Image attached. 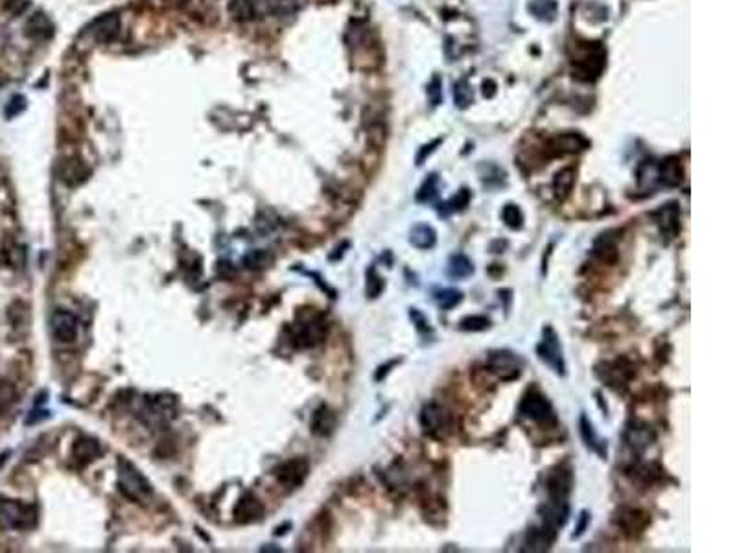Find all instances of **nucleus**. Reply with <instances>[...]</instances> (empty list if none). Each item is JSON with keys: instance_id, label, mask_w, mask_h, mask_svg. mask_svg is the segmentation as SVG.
<instances>
[{"instance_id": "nucleus-8", "label": "nucleus", "mask_w": 737, "mask_h": 553, "mask_svg": "<svg viewBox=\"0 0 737 553\" xmlns=\"http://www.w3.org/2000/svg\"><path fill=\"white\" fill-rule=\"evenodd\" d=\"M614 524H616L618 528L623 529V533L634 537V535L643 533V531L647 529V526L651 524V517H649V513H645V511H642V509L638 507L621 505V507L616 509V513H614Z\"/></svg>"}, {"instance_id": "nucleus-24", "label": "nucleus", "mask_w": 737, "mask_h": 553, "mask_svg": "<svg viewBox=\"0 0 737 553\" xmlns=\"http://www.w3.org/2000/svg\"><path fill=\"white\" fill-rule=\"evenodd\" d=\"M575 185V168L574 166H564L555 173L553 178V194L559 201H564L572 194V188Z\"/></svg>"}, {"instance_id": "nucleus-32", "label": "nucleus", "mask_w": 737, "mask_h": 553, "mask_svg": "<svg viewBox=\"0 0 737 553\" xmlns=\"http://www.w3.org/2000/svg\"><path fill=\"white\" fill-rule=\"evenodd\" d=\"M529 10L536 19L553 20L557 15V2L555 0H533L529 4Z\"/></svg>"}, {"instance_id": "nucleus-16", "label": "nucleus", "mask_w": 737, "mask_h": 553, "mask_svg": "<svg viewBox=\"0 0 737 553\" xmlns=\"http://www.w3.org/2000/svg\"><path fill=\"white\" fill-rule=\"evenodd\" d=\"M555 538H557V529L549 528L542 524L540 528L529 529V533L525 537L524 552H548L553 546Z\"/></svg>"}, {"instance_id": "nucleus-6", "label": "nucleus", "mask_w": 737, "mask_h": 553, "mask_svg": "<svg viewBox=\"0 0 737 553\" xmlns=\"http://www.w3.org/2000/svg\"><path fill=\"white\" fill-rule=\"evenodd\" d=\"M604 67V52L599 45L588 46V50L581 55L579 60H575L574 65V78L581 81H594L601 76Z\"/></svg>"}, {"instance_id": "nucleus-35", "label": "nucleus", "mask_w": 737, "mask_h": 553, "mask_svg": "<svg viewBox=\"0 0 737 553\" xmlns=\"http://www.w3.org/2000/svg\"><path fill=\"white\" fill-rule=\"evenodd\" d=\"M454 98H455V104L459 105V107H466V105H471L472 104V89L468 87V81L466 79H459L457 84H455L454 87Z\"/></svg>"}, {"instance_id": "nucleus-42", "label": "nucleus", "mask_w": 737, "mask_h": 553, "mask_svg": "<svg viewBox=\"0 0 737 553\" xmlns=\"http://www.w3.org/2000/svg\"><path fill=\"white\" fill-rule=\"evenodd\" d=\"M439 144H440V138H437V140H433V142H431V144L424 146V148H422L421 152H419V155H417V164L421 166V164L424 163V159L428 157V155H430L431 152L435 149V146H439Z\"/></svg>"}, {"instance_id": "nucleus-25", "label": "nucleus", "mask_w": 737, "mask_h": 553, "mask_svg": "<svg viewBox=\"0 0 737 553\" xmlns=\"http://www.w3.org/2000/svg\"><path fill=\"white\" fill-rule=\"evenodd\" d=\"M100 455V445L96 439H90V437H81L74 443L72 446V458L76 461H79L81 465H89L90 461H95Z\"/></svg>"}, {"instance_id": "nucleus-34", "label": "nucleus", "mask_w": 737, "mask_h": 553, "mask_svg": "<svg viewBox=\"0 0 737 553\" xmlns=\"http://www.w3.org/2000/svg\"><path fill=\"white\" fill-rule=\"evenodd\" d=\"M468 203H471V190H468V188H461L459 192L455 194V196H452V198L442 205L446 211L445 214L461 213V211H465V208L468 207Z\"/></svg>"}, {"instance_id": "nucleus-5", "label": "nucleus", "mask_w": 737, "mask_h": 553, "mask_svg": "<svg viewBox=\"0 0 737 553\" xmlns=\"http://www.w3.org/2000/svg\"><path fill=\"white\" fill-rule=\"evenodd\" d=\"M536 354L546 366H549L551 369L560 376H566V361L564 354H562V345H560V340L557 336V332L551 328V326H546L542 331V341L536 347Z\"/></svg>"}, {"instance_id": "nucleus-11", "label": "nucleus", "mask_w": 737, "mask_h": 553, "mask_svg": "<svg viewBox=\"0 0 737 553\" xmlns=\"http://www.w3.org/2000/svg\"><path fill=\"white\" fill-rule=\"evenodd\" d=\"M654 222L658 225L662 236L677 238L680 232V205L677 201H669L653 213Z\"/></svg>"}, {"instance_id": "nucleus-26", "label": "nucleus", "mask_w": 737, "mask_h": 553, "mask_svg": "<svg viewBox=\"0 0 737 553\" xmlns=\"http://www.w3.org/2000/svg\"><path fill=\"white\" fill-rule=\"evenodd\" d=\"M594 255L599 260L604 262V264H614L619 257L616 238L610 236L609 232H607V234H601L594 242Z\"/></svg>"}, {"instance_id": "nucleus-4", "label": "nucleus", "mask_w": 737, "mask_h": 553, "mask_svg": "<svg viewBox=\"0 0 737 553\" xmlns=\"http://www.w3.org/2000/svg\"><path fill=\"white\" fill-rule=\"evenodd\" d=\"M421 426L433 439H446L452 432V415L445 406L430 402L421 411Z\"/></svg>"}, {"instance_id": "nucleus-39", "label": "nucleus", "mask_w": 737, "mask_h": 553, "mask_svg": "<svg viewBox=\"0 0 737 553\" xmlns=\"http://www.w3.org/2000/svg\"><path fill=\"white\" fill-rule=\"evenodd\" d=\"M410 317H411V319H413V323H415L417 331H419V332H431L430 321L426 319L424 314H422L421 310H417V308H410Z\"/></svg>"}, {"instance_id": "nucleus-30", "label": "nucleus", "mask_w": 737, "mask_h": 553, "mask_svg": "<svg viewBox=\"0 0 737 553\" xmlns=\"http://www.w3.org/2000/svg\"><path fill=\"white\" fill-rule=\"evenodd\" d=\"M501 220H503L505 225L509 229H513V231H520V229L524 227V213H522V208H520L518 205H515V203H507V205L501 208Z\"/></svg>"}, {"instance_id": "nucleus-41", "label": "nucleus", "mask_w": 737, "mask_h": 553, "mask_svg": "<svg viewBox=\"0 0 737 553\" xmlns=\"http://www.w3.org/2000/svg\"><path fill=\"white\" fill-rule=\"evenodd\" d=\"M590 526V513L588 511H581L579 514V519H577V526H575V531L572 537L574 538H579L583 537L584 531H586V528Z\"/></svg>"}, {"instance_id": "nucleus-13", "label": "nucleus", "mask_w": 737, "mask_h": 553, "mask_svg": "<svg viewBox=\"0 0 737 553\" xmlns=\"http://www.w3.org/2000/svg\"><path fill=\"white\" fill-rule=\"evenodd\" d=\"M308 470H310V465L306 460L297 458V460L286 461L284 465H280L277 469V479L284 487H299V485L306 479Z\"/></svg>"}, {"instance_id": "nucleus-27", "label": "nucleus", "mask_w": 737, "mask_h": 553, "mask_svg": "<svg viewBox=\"0 0 737 553\" xmlns=\"http://www.w3.org/2000/svg\"><path fill=\"white\" fill-rule=\"evenodd\" d=\"M54 34V25L43 13H35L28 22H26V35H30L34 39H48Z\"/></svg>"}, {"instance_id": "nucleus-3", "label": "nucleus", "mask_w": 737, "mask_h": 553, "mask_svg": "<svg viewBox=\"0 0 737 553\" xmlns=\"http://www.w3.org/2000/svg\"><path fill=\"white\" fill-rule=\"evenodd\" d=\"M518 411L522 417L539 422V425H555L557 422V415H555L551 402L536 389L525 393L518 406Z\"/></svg>"}, {"instance_id": "nucleus-17", "label": "nucleus", "mask_w": 737, "mask_h": 553, "mask_svg": "<svg viewBox=\"0 0 737 553\" xmlns=\"http://www.w3.org/2000/svg\"><path fill=\"white\" fill-rule=\"evenodd\" d=\"M579 432H581V439H583V443L586 445V448L595 452L599 458L607 460V454H609V450H607V441H603L597 434H595L594 425L590 422V419L584 413L581 415V419H579Z\"/></svg>"}, {"instance_id": "nucleus-23", "label": "nucleus", "mask_w": 737, "mask_h": 553, "mask_svg": "<svg viewBox=\"0 0 737 553\" xmlns=\"http://www.w3.org/2000/svg\"><path fill=\"white\" fill-rule=\"evenodd\" d=\"M336 428V413L327 404L319 406L312 417V432L319 437H328Z\"/></svg>"}, {"instance_id": "nucleus-40", "label": "nucleus", "mask_w": 737, "mask_h": 553, "mask_svg": "<svg viewBox=\"0 0 737 553\" xmlns=\"http://www.w3.org/2000/svg\"><path fill=\"white\" fill-rule=\"evenodd\" d=\"M428 96H430L431 104H433V105L440 104V98H442V91H440V79L437 78V76L433 79H431V84L428 85Z\"/></svg>"}, {"instance_id": "nucleus-14", "label": "nucleus", "mask_w": 737, "mask_h": 553, "mask_svg": "<svg viewBox=\"0 0 737 553\" xmlns=\"http://www.w3.org/2000/svg\"><path fill=\"white\" fill-rule=\"evenodd\" d=\"M684 172L680 159L678 157H665L660 163H656V181L658 187L677 188L682 183Z\"/></svg>"}, {"instance_id": "nucleus-10", "label": "nucleus", "mask_w": 737, "mask_h": 553, "mask_svg": "<svg viewBox=\"0 0 737 553\" xmlns=\"http://www.w3.org/2000/svg\"><path fill=\"white\" fill-rule=\"evenodd\" d=\"M603 367L604 369H597L599 378L614 389H619V385H628L630 378L634 376V366L627 358L607 361V364H603Z\"/></svg>"}, {"instance_id": "nucleus-36", "label": "nucleus", "mask_w": 737, "mask_h": 553, "mask_svg": "<svg viewBox=\"0 0 737 553\" xmlns=\"http://www.w3.org/2000/svg\"><path fill=\"white\" fill-rule=\"evenodd\" d=\"M384 288H386V282L381 281V276L378 275L377 269L371 267V269L367 272V297L377 299V297L384 292Z\"/></svg>"}, {"instance_id": "nucleus-15", "label": "nucleus", "mask_w": 737, "mask_h": 553, "mask_svg": "<svg viewBox=\"0 0 737 553\" xmlns=\"http://www.w3.org/2000/svg\"><path fill=\"white\" fill-rule=\"evenodd\" d=\"M654 439H656V434L645 422H634L625 432V443H627L628 448L638 452V454H642L643 450H647L649 446L653 445Z\"/></svg>"}, {"instance_id": "nucleus-22", "label": "nucleus", "mask_w": 737, "mask_h": 553, "mask_svg": "<svg viewBox=\"0 0 737 553\" xmlns=\"http://www.w3.org/2000/svg\"><path fill=\"white\" fill-rule=\"evenodd\" d=\"M410 244L417 249H433L437 244V231L428 223H415L410 231Z\"/></svg>"}, {"instance_id": "nucleus-37", "label": "nucleus", "mask_w": 737, "mask_h": 553, "mask_svg": "<svg viewBox=\"0 0 737 553\" xmlns=\"http://www.w3.org/2000/svg\"><path fill=\"white\" fill-rule=\"evenodd\" d=\"M15 402V389L10 382H0V411L8 410Z\"/></svg>"}, {"instance_id": "nucleus-29", "label": "nucleus", "mask_w": 737, "mask_h": 553, "mask_svg": "<svg viewBox=\"0 0 737 553\" xmlns=\"http://www.w3.org/2000/svg\"><path fill=\"white\" fill-rule=\"evenodd\" d=\"M433 299H435L440 310H452V308H455L463 301V292L454 290V288H445V290H437L433 293Z\"/></svg>"}, {"instance_id": "nucleus-38", "label": "nucleus", "mask_w": 737, "mask_h": 553, "mask_svg": "<svg viewBox=\"0 0 737 553\" xmlns=\"http://www.w3.org/2000/svg\"><path fill=\"white\" fill-rule=\"evenodd\" d=\"M295 6H297V0H269V8H271L275 13H278V15L293 13V11H295Z\"/></svg>"}, {"instance_id": "nucleus-7", "label": "nucleus", "mask_w": 737, "mask_h": 553, "mask_svg": "<svg viewBox=\"0 0 737 553\" xmlns=\"http://www.w3.org/2000/svg\"><path fill=\"white\" fill-rule=\"evenodd\" d=\"M487 366L494 375L500 376L501 380H515L522 373L524 360L511 351H492L489 354Z\"/></svg>"}, {"instance_id": "nucleus-33", "label": "nucleus", "mask_w": 737, "mask_h": 553, "mask_svg": "<svg viewBox=\"0 0 737 553\" xmlns=\"http://www.w3.org/2000/svg\"><path fill=\"white\" fill-rule=\"evenodd\" d=\"M492 321H490L487 316H481V314H474V316H466L461 319L459 328L463 332H483L489 331Z\"/></svg>"}, {"instance_id": "nucleus-1", "label": "nucleus", "mask_w": 737, "mask_h": 553, "mask_svg": "<svg viewBox=\"0 0 737 553\" xmlns=\"http://www.w3.org/2000/svg\"><path fill=\"white\" fill-rule=\"evenodd\" d=\"M37 524L35 505H26L19 500L0 498V528L30 529Z\"/></svg>"}, {"instance_id": "nucleus-9", "label": "nucleus", "mask_w": 737, "mask_h": 553, "mask_svg": "<svg viewBox=\"0 0 737 553\" xmlns=\"http://www.w3.org/2000/svg\"><path fill=\"white\" fill-rule=\"evenodd\" d=\"M548 500L555 502H568L572 489H574V470L568 465H559L557 469L548 476Z\"/></svg>"}, {"instance_id": "nucleus-12", "label": "nucleus", "mask_w": 737, "mask_h": 553, "mask_svg": "<svg viewBox=\"0 0 737 553\" xmlns=\"http://www.w3.org/2000/svg\"><path fill=\"white\" fill-rule=\"evenodd\" d=\"M52 336L61 343L74 341L78 336V319L67 310H55L52 314Z\"/></svg>"}, {"instance_id": "nucleus-31", "label": "nucleus", "mask_w": 737, "mask_h": 553, "mask_svg": "<svg viewBox=\"0 0 737 553\" xmlns=\"http://www.w3.org/2000/svg\"><path fill=\"white\" fill-rule=\"evenodd\" d=\"M437 194H439V178L437 173H431L428 175L422 187L419 188L417 192V201L419 203H433L437 199Z\"/></svg>"}, {"instance_id": "nucleus-28", "label": "nucleus", "mask_w": 737, "mask_h": 553, "mask_svg": "<svg viewBox=\"0 0 737 553\" xmlns=\"http://www.w3.org/2000/svg\"><path fill=\"white\" fill-rule=\"evenodd\" d=\"M260 0H231L229 13L236 20H252L258 17Z\"/></svg>"}, {"instance_id": "nucleus-2", "label": "nucleus", "mask_w": 737, "mask_h": 553, "mask_svg": "<svg viewBox=\"0 0 737 553\" xmlns=\"http://www.w3.org/2000/svg\"><path fill=\"white\" fill-rule=\"evenodd\" d=\"M119 487L124 493V496H128L133 502H139V504L154 493L151 485L144 478L142 472H139L133 465L124 460H120L119 463Z\"/></svg>"}, {"instance_id": "nucleus-19", "label": "nucleus", "mask_w": 737, "mask_h": 553, "mask_svg": "<svg viewBox=\"0 0 737 553\" xmlns=\"http://www.w3.org/2000/svg\"><path fill=\"white\" fill-rule=\"evenodd\" d=\"M120 30V20L114 13H107V15L100 17L96 19L93 25L89 26V34L95 37L96 41H111L116 37Z\"/></svg>"}, {"instance_id": "nucleus-20", "label": "nucleus", "mask_w": 737, "mask_h": 553, "mask_svg": "<svg viewBox=\"0 0 737 553\" xmlns=\"http://www.w3.org/2000/svg\"><path fill=\"white\" fill-rule=\"evenodd\" d=\"M262 504L258 502L255 496L251 494H245L240 502H238L236 509H234V519L242 524L255 522V520L262 519Z\"/></svg>"}, {"instance_id": "nucleus-21", "label": "nucleus", "mask_w": 737, "mask_h": 553, "mask_svg": "<svg viewBox=\"0 0 737 553\" xmlns=\"http://www.w3.org/2000/svg\"><path fill=\"white\" fill-rule=\"evenodd\" d=\"M475 267L471 258L463 255V253H455L448 258V266H446V275L454 279V281H465L468 276L474 275Z\"/></svg>"}, {"instance_id": "nucleus-18", "label": "nucleus", "mask_w": 737, "mask_h": 553, "mask_svg": "<svg viewBox=\"0 0 737 553\" xmlns=\"http://www.w3.org/2000/svg\"><path fill=\"white\" fill-rule=\"evenodd\" d=\"M588 146V140L579 133H562L551 140V149H555V155L577 154V152H583Z\"/></svg>"}]
</instances>
